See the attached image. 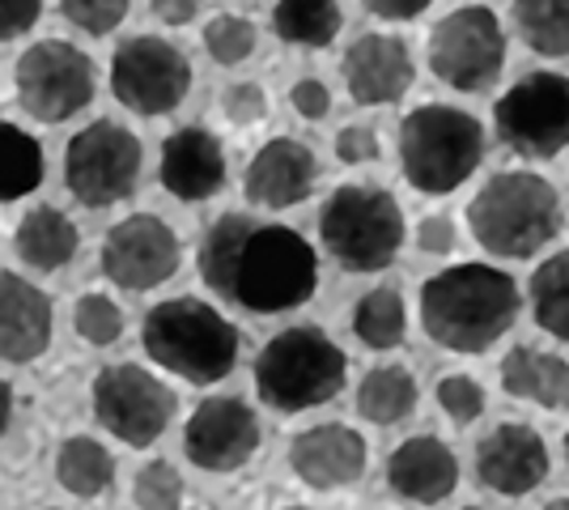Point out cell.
<instances>
[{
  "instance_id": "1",
  "label": "cell",
  "mask_w": 569,
  "mask_h": 510,
  "mask_svg": "<svg viewBox=\"0 0 569 510\" xmlns=\"http://www.w3.org/2000/svg\"><path fill=\"white\" fill-rule=\"evenodd\" d=\"M519 319V286L493 264L442 268L421 286V328L451 353L493 349Z\"/></svg>"
},
{
  "instance_id": "2",
  "label": "cell",
  "mask_w": 569,
  "mask_h": 510,
  "mask_svg": "<svg viewBox=\"0 0 569 510\" xmlns=\"http://www.w3.org/2000/svg\"><path fill=\"white\" fill-rule=\"evenodd\" d=\"M141 344L149 362L196 388H213L221 379H230L238 366L234 323L200 298H167L149 307L141 323Z\"/></svg>"
},
{
  "instance_id": "3",
  "label": "cell",
  "mask_w": 569,
  "mask_h": 510,
  "mask_svg": "<svg viewBox=\"0 0 569 510\" xmlns=\"http://www.w3.org/2000/svg\"><path fill=\"white\" fill-rule=\"evenodd\" d=\"M472 239L501 260H531L561 230V196L545 174L501 170L468 204Z\"/></svg>"
},
{
  "instance_id": "4",
  "label": "cell",
  "mask_w": 569,
  "mask_h": 510,
  "mask_svg": "<svg viewBox=\"0 0 569 510\" xmlns=\"http://www.w3.org/2000/svg\"><path fill=\"white\" fill-rule=\"evenodd\" d=\"M319 286V256L315 247L289 226H251L234 256L226 302L251 316H281L310 302Z\"/></svg>"
},
{
  "instance_id": "5",
  "label": "cell",
  "mask_w": 569,
  "mask_h": 510,
  "mask_svg": "<svg viewBox=\"0 0 569 510\" xmlns=\"http://www.w3.org/2000/svg\"><path fill=\"white\" fill-rule=\"evenodd\" d=\"M349 379V362L328 332L298 323L268 340L256 358V391L277 413H307L336 400Z\"/></svg>"
},
{
  "instance_id": "6",
  "label": "cell",
  "mask_w": 569,
  "mask_h": 510,
  "mask_svg": "<svg viewBox=\"0 0 569 510\" xmlns=\"http://www.w3.org/2000/svg\"><path fill=\"white\" fill-rule=\"evenodd\" d=\"M485 162V128L476 116L426 102L408 111L400 123V167L403 179L421 196H451Z\"/></svg>"
},
{
  "instance_id": "7",
  "label": "cell",
  "mask_w": 569,
  "mask_h": 510,
  "mask_svg": "<svg viewBox=\"0 0 569 510\" xmlns=\"http://www.w3.org/2000/svg\"><path fill=\"white\" fill-rule=\"evenodd\" d=\"M319 239L345 272H382L403 247V209L379 183H340L319 209Z\"/></svg>"
},
{
  "instance_id": "8",
  "label": "cell",
  "mask_w": 569,
  "mask_h": 510,
  "mask_svg": "<svg viewBox=\"0 0 569 510\" xmlns=\"http://www.w3.org/2000/svg\"><path fill=\"white\" fill-rule=\"evenodd\" d=\"M506 69V30L489 4H459L429 30V73L459 94H480Z\"/></svg>"
},
{
  "instance_id": "9",
  "label": "cell",
  "mask_w": 569,
  "mask_h": 510,
  "mask_svg": "<svg viewBox=\"0 0 569 510\" xmlns=\"http://www.w3.org/2000/svg\"><path fill=\"white\" fill-rule=\"evenodd\" d=\"M141 141L116 120L86 123L64 149V183L86 209H111L137 192Z\"/></svg>"
},
{
  "instance_id": "10",
  "label": "cell",
  "mask_w": 569,
  "mask_h": 510,
  "mask_svg": "<svg viewBox=\"0 0 569 510\" xmlns=\"http://www.w3.org/2000/svg\"><path fill=\"white\" fill-rule=\"evenodd\" d=\"M13 81H18L22 111L39 123H64L81 116L98 90L94 60L64 39H43V43L26 48Z\"/></svg>"
},
{
  "instance_id": "11",
  "label": "cell",
  "mask_w": 569,
  "mask_h": 510,
  "mask_svg": "<svg viewBox=\"0 0 569 510\" xmlns=\"http://www.w3.org/2000/svg\"><path fill=\"white\" fill-rule=\"evenodd\" d=\"M493 120L506 149L519 158H557L569 146V77L527 73L493 102Z\"/></svg>"
},
{
  "instance_id": "12",
  "label": "cell",
  "mask_w": 569,
  "mask_h": 510,
  "mask_svg": "<svg viewBox=\"0 0 569 510\" xmlns=\"http://www.w3.org/2000/svg\"><path fill=\"white\" fill-rule=\"evenodd\" d=\"M174 391L137 362L102 366L94 379V417L123 447H149L174 421Z\"/></svg>"
},
{
  "instance_id": "13",
  "label": "cell",
  "mask_w": 569,
  "mask_h": 510,
  "mask_svg": "<svg viewBox=\"0 0 569 510\" xmlns=\"http://www.w3.org/2000/svg\"><path fill=\"white\" fill-rule=\"evenodd\" d=\"M188 56L158 34L128 39L111 60V94L119 107H128L137 116H170L188 98Z\"/></svg>"
},
{
  "instance_id": "14",
  "label": "cell",
  "mask_w": 569,
  "mask_h": 510,
  "mask_svg": "<svg viewBox=\"0 0 569 510\" xmlns=\"http://www.w3.org/2000/svg\"><path fill=\"white\" fill-rule=\"evenodd\" d=\"M98 264L116 290H158L179 272V239L158 213H132L107 230Z\"/></svg>"
},
{
  "instance_id": "15",
  "label": "cell",
  "mask_w": 569,
  "mask_h": 510,
  "mask_svg": "<svg viewBox=\"0 0 569 510\" xmlns=\"http://www.w3.org/2000/svg\"><path fill=\"white\" fill-rule=\"evenodd\" d=\"M260 451V417L234 396H209L183 426V456L200 472H238Z\"/></svg>"
},
{
  "instance_id": "16",
  "label": "cell",
  "mask_w": 569,
  "mask_h": 510,
  "mask_svg": "<svg viewBox=\"0 0 569 510\" xmlns=\"http://www.w3.org/2000/svg\"><path fill=\"white\" fill-rule=\"evenodd\" d=\"M340 77L357 107H391L412 90V51L396 34H361L340 60Z\"/></svg>"
},
{
  "instance_id": "17",
  "label": "cell",
  "mask_w": 569,
  "mask_h": 510,
  "mask_svg": "<svg viewBox=\"0 0 569 510\" xmlns=\"http://www.w3.org/2000/svg\"><path fill=\"white\" fill-rule=\"evenodd\" d=\"M366 438L357 434L353 426H340V421H328V426H310L302 434L289 442V468L302 486L319 489V493H332V489H345L366 477Z\"/></svg>"
},
{
  "instance_id": "18",
  "label": "cell",
  "mask_w": 569,
  "mask_h": 510,
  "mask_svg": "<svg viewBox=\"0 0 569 510\" xmlns=\"http://www.w3.org/2000/svg\"><path fill=\"white\" fill-rule=\"evenodd\" d=\"M476 477L480 486L506 493V498H522L536 486H545L548 477V447L522 421H506L493 434L480 438L476 447Z\"/></svg>"
},
{
  "instance_id": "19",
  "label": "cell",
  "mask_w": 569,
  "mask_h": 510,
  "mask_svg": "<svg viewBox=\"0 0 569 510\" xmlns=\"http://www.w3.org/2000/svg\"><path fill=\"white\" fill-rule=\"evenodd\" d=\"M315 179H319V162H315L310 146L293 141V137H272L247 162L242 192L260 209H293L315 192Z\"/></svg>"
},
{
  "instance_id": "20",
  "label": "cell",
  "mask_w": 569,
  "mask_h": 510,
  "mask_svg": "<svg viewBox=\"0 0 569 510\" xmlns=\"http://www.w3.org/2000/svg\"><path fill=\"white\" fill-rule=\"evenodd\" d=\"M162 188L174 200H188L200 204L226 188V149L217 141L209 128H179L170 132L167 146H162Z\"/></svg>"
},
{
  "instance_id": "21",
  "label": "cell",
  "mask_w": 569,
  "mask_h": 510,
  "mask_svg": "<svg viewBox=\"0 0 569 510\" xmlns=\"http://www.w3.org/2000/svg\"><path fill=\"white\" fill-rule=\"evenodd\" d=\"M51 344V298L34 281L0 268V358L26 366Z\"/></svg>"
},
{
  "instance_id": "22",
  "label": "cell",
  "mask_w": 569,
  "mask_h": 510,
  "mask_svg": "<svg viewBox=\"0 0 569 510\" xmlns=\"http://www.w3.org/2000/svg\"><path fill=\"white\" fill-rule=\"evenodd\" d=\"M387 486L396 489L403 502L438 507L459 486V460H455V451L442 438L417 434L391 451V460H387Z\"/></svg>"
},
{
  "instance_id": "23",
  "label": "cell",
  "mask_w": 569,
  "mask_h": 510,
  "mask_svg": "<svg viewBox=\"0 0 569 510\" xmlns=\"http://www.w3.org/2000/svg\"><path fill=\"white\" fill-rule=\"evenodd\" d=\"M501 388L515 400H531L540 409H566L569 404V362L545 349L519 344L501 358Z\"/></svg>"
},
{
  "instance_id": "24",
  "label": "cell",
  "mask_w": 569,
  "mask_h": 510,
  "mask_svg": "<svg viewBox=\"0 0 569 510\" xmlns=\"http://www.w3.org/2000/svg\"><path fill=\"white\" fill-rule=\"evenodd\" d=\"M18 260L34 272H60L77 256L81 234L69 221V213L51 209V204H34L18 226Z\"/></svg>"
},
{
  "instance_id": "25",
  "label": "cell",
  "mask_w": 569,
  "mask_h": 510,
  "mask_svg": "<svg viewBox=\"0 0 569 510\" xmlns=\"http://www.w3.org/2000/svg\"><path fill=\"white\" fill-rule=\"evenodd\" d=\"M345 26L340 0H277L272 30L281 43L293 48H328Z\"/></svg>"
},
{
  "instance_id": "26",
  "label": "cell",
  "mask_w": 569,
  "mask_h": 510,
  "mask_svg": "<svg viewBox=\"0 0 569 510\" xmlns=\"http://www.w3.org/2000/svg\"><path fill=\"white\" fill-rule=\"evenodd\" d=\"M56 481L69 489L72 498H98L116 481V460L98 438L77 434L56 451Z\"/></svg>"
},
{
  "instance_id": "27",
  "label": "cell",
  "mask_w": 569,
  "mask_h": 510,
  "mask_svg": "<svg viewBox=\"0 0 569 510\" xmlns=\"http://www.w3.org/2000/svg\"><path fill=\"white\" fill-rule=\"evenodd\" d=\"M417 409V379L403 366H375L357 388V413L375 426H396Z\"/></svg>"
},
{
  "instance_id": "28",
  "label": "cell",
  "mask_w": 569,
  "mask_h": 510,
  "mask_svg": "<svg viewBox=\"0 0 569 510\" xmlns=\"http://www.w3.org/2000/svg\"><path fill=\"white\" fill-rule=\"evenodd\" d=\"M43 183V146L0 120V204L22 200Z\"/></svg>"
},
{
  "instance_id": "29",
  "label": "cell",
  "mask_w": 569,
  "mask_h": 510,
  "mask_svg": "<svg viewBox=\"0 0 569 510\" xmlns=\"http://www.w3.org/2000/svg\"><path fill=\"white\" fill-rule=\"evenodd\" d=\"M251 226H256V218H247V213H221V218L204 230V239H200L196 268H200V281H204L209 290H217V298H226V290H230L234 256Z\"/></svg>"
},
{
  "instance_id": "30",
  "label": "cell",
  "mask_w": 569,
  "mask_h": 510,
  "mask_svg": "<svg viewBox=\"0 0 569 510\" xmlns=\"http://www.w3.org/2000/svg\"><path fill=\"white\" fill-rule=\"evenodd\" d=\"M515 30L545 60L569 56V0H515Z\"/></svg>"
},
{
  "instance_id": "31",
  "label": "cell",
  "mask_w": 569,
  "mask_h": 510,
  "mask_svg": "<svg viewBox=\"0 0 569 510\" xmlns=\"http://www.w3.org/2000/svg\"><path fill=\"white\" fill-rule=\"evenodd\" d=\"M353 332L370 349H400L408 337V311H403L400 290L379 286L353 307Z\"/></svg>"
},
{
  "instance_id": "32",
  "label": "cell",
  "mask_w": 569,
  "mask_h": 510,
  "mask_svg": "<svg viewBox=\"0 0 569 510\" xmlns=\"http://www.w3.org/2000/svg\"><path fill=\"white\" fill-rule=\"evenodd\" d=\"M531 311L548 337L569 344V251L548 256L545 264L531 272Z\"/></svg>"
},
{
  "instance_id": "33",
  "label": "cell",
  "mask_w": 569,
  "mask_h": 510,
  "mask_svg": "<svg viewBox=\"0 0 569 510\" xmlns=\"http://www.w3.org/2000/svg\"><path fill=\"white\" fill-rule=\"evenodd\" d=\"M256 43H260L256 26L247 22V18H238V13H217L213 22L204 26V51L213 56V64H221V69H234L242 60H251Z\"/></svg>"
},
{
  "instance_id": "34",
  "label": "cell",
  "mask_w": 569,
  "mask_h": 510,
  "mask_svg": "<svg viewBox=\"0 0 569 510\" xmlns=\"http://www.w3.org/2000/svg\"><path fill=\"white\" fill-rule=\"evenodd\" d=\"M72 332L86 340V344H98V349L102 344H116L123 337V311H119L107 293H86L72 307Z\"/></svg>"
},
{
  "instance_id": "35",
  "label": "cell",
  "mask_w": 569,
  "mask_h": 510,
  "mask_svg": "<svg viewBox=\"0 0 569 510\" xmlns=\"http://www.w3.org/2000/svg\"><path fill=\"white\" fill-rule=\"evenodd\" d=\"M132 502L141 510H179L183 507V477L170 460H149L132 481Z\"/></svg>"
},
{
  "instance_id": "36",
  "label": "cell",
  "mask_w": 569,
  "mask_h": 510,
  "mask_svg": "<svg viewBox=\"0 0 569 510\" xmlns=\"http://www.w3.org/2000/svg\"><path fill=\"white\" fill-rule=\"evenodd\" d=\"M128 9H132V0H60V13L69 18L77 30H86V34H111L123 18H128Z\"/></svg>"
},
{
  "instance_id": "37",
  "label": "cell",
  "mask_w": 569,
  "mask_h": 510,
  "mask_svg": "<svg viewBox=\"0 0 569 510\" xmlns=\"http://www.w3.org/2000/svg\"><path fill=\"white\" fill-rule=\"evenodd\" d=\"M438 404H442V413L451 417V421L472 426L476 417L485 413V388L476 383L472 374H447L438 383Z\"/></svg>"
},
{
  "instance_id": "38",
  "label": "cell",
  "mask_w": 569,
  "mask_h": 510,
  "mask_svg": "<svg viewBox=\"0 0 569 510\" xmlns=\"http://www.w3.org/2000/svg\"><path fill=\"white\" fill-rule=\"evenodd\" d=\"M221 111L238 128H251V123L268 120V94H263V86H256V81H234L221 94Z\"/></svg>"
},
{
  "instance_id": "39",
  "label": "cell",
  "mask_w": 569,
  "mask_h": 510,
  "mask_svg": "<svg viewBox=\"0 0 569 510\" xmlns=\"http://www.w3.org/2000/svg\"><path fill=\"white\" fill-rule=\"evenodd\" d=\"M379 132L375 128H366V123H349V128H340L336 132V158L345 162V167H361V162H379Z\"/></svg>"
},
{
  "instance_id": "40",
  "label": "cell",
  "mask_w": 569,
  "mask_h": 510,
  "mask_svg": "<svg viewBox=\"0 0 569 510\" xmlns=\"http://www.w3.org/2000/svg\"><path fill=\"white\" fill-rule=\"evenodd\" d=\"M43 13V0H0V43L22 39L26 30H34Z\"/></svg>"
},
{
  "instance_id": "41",
  "label": "cell",
  "mask_w": 569,
  "mask_h": 510,
  "mask_svg": "<svg viewBox=\"0 0 569 510\" xmlns=\"http://www.w3.org/2000/svg\"><path fill=\"white\" fill-rule=\"evenodd\" d=\"M455 243H459V230H455V221L447 213H433V218L417 226V247L426 256H451Z\"/></svg>"
},
{
  "instance_id": "42",
  "label": "cell",
  "mask_w": 569,
  "mask_h": 510,
  "mask_svg": "<svg viewBox=\"0 0 569 510\" xmlns=\"http://www.w3.org/2000/svg\"><path fill=\"white\" fill-rule=\"evenodd\" d=\"M289 102H293V111H298L302 120H323V116L332 111V94H328V86H323V81H315V77H302V81L289 90Z\"/></svg>"
},
{
  "instance_id": "43",
  "label": "cell",
  "mask_w": 569,
  "mask_h": 510,
  "mask_svg": "<svg viewBox=\"0 0 569 510\" xmlns=\"http://www.w3.org/2000/svg\"><path fill=\"white\" fill-rule=\"evenodd\" d=\"M366 4V13H375L382 22H412V18H421L433 0H361Z\"/></svg>"
},
{
  "instance_id": "44",
  "label": "cell",
  "mask_w": 569,
  "mask_h": 510,
  "mask_svg": "<svg viewBox=\"0 0 569 510\" xmlns=\"http://www.w3.org/2000/svg\"><path fill=\"white\" fill-rule=\"evenodd\" d=\"M149 4L167 26H188L200 13V0H149Z\"/></svg>"
},
{
  "instance_id": "45",
  "label": "cell",
  "mask_w": 569,
  "mask_h": 510,
  "mask_svg": "<svg viewBox=\"0 0 569 510\" xmlns=\"http://www.w3.org/2000/svg\"><path fill=\"white\" fill-rule=\"evenodd\" d=\"M9 417H13V391H9V383L0 379V438H4V430H9Z\"/></svg>"
},
{
  "instance_id": "46",
  "label": "cell",
  "mask_w": 569,
  "mask_h": 510,
  "mask_svg": "<svg viewBox=\"0 0 569 510\" xmlns=\"http://www.w3.org/2000/svg\"><path fill=\"white\" fill-rule=\"evenodd\" d=\"M545 510H569V498H557V502H548Z\"/></svg>"
},
{
  "instance_id": "47",
  "label": "cell",
  "mask_w": 569,
  "mask_h": 510,
  "mask_svg": "<svg viewBox=\"0 0 569 510\" xmlns=\"http://www.w3.org/2000/svg\"><path fill=\"white\" fill-rule=\"evenodd\" d=\"M566 460H569V434H566Z\"/></svg>"
},
{
  "instance_id": "48",
  "label": "cell",
  "mask_w": 569,
  "mask_h": 510,
  "mask_svg": "<svg viewBox=\"0 0 569 510\" xmlns=\"http://www.w3.org/2000/svg\"><path fill=\"white\" fill-rule=\"evenodd\" d=\"M284 510H310V507H284Z\"/></svg>"
},
{
  "instance_id": "49",
  "label": "cell",
  "mask_w": 569,
  "mask_h": 510,
  "mask_svg": "<svg viewBox=\"0 0 569 510\" xmlns=\"http://www.w3.org/2000/svg\"><path fill=\"white\" fill-rule=\"evenodd\" d=\"M463 510H480V507H463Z\"/></svg>"
}]
</instances>
